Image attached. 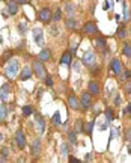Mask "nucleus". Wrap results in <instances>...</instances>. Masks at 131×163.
<instances>
[{"mask_svg": "<svg viewBox=\"0 0 131 163\" xmlns=\"http://www.w3.org/2000/svg\"><path fill=\"white\" fill-rule=\"evenodd\" d=\"M18 70H20V62L17 59H12V61L8 62V65L5 68V76L8 79H14L18 74Z\"/></svg>", "mask_w": 131, "mask_h": 163, "instance_id": "nucleus-1", "label": "nucleus"}, {"mask_svg": "<svg viewBox=\"0 0 131 163\" xmlns=\"http://www.w3.org/2000/svg\"><path fill=\"white\" fill-rule=\"evenodd\" d=\"M82 62H83L85 67H87V68L92 70L93 67H96V53L92 51V50H86V53L83 54Z\"/></svg>", "mask_w": 131, "mask_h": 163, "instance_id": "nucleus-2", "label": "nucleus"}, {"mask_svg": "<svg viewBox=\"0 0 131 163\" xmlns=\"http://www.w3.org/2000/svg\"><path fill=\"white\" fill-rule=\"evenodd\" d=\"M93 42V45H95V48L101 53V54H107L109 53V45H107V40L106 38H102V36H98V38H93L92 40Z\"/></svg>", "mask_w": 131, "mask_h": 163, "instance_id": "nucleus-3", "label": "nucleus"}, {"mask_svg": "<svg viewBox=\"0 0 131 163\" xmlns=\"http://www.w3.org/2000/svg\"><path fill=\"white\" fill-rule=\"evenodd\" d=\"M32 70H33L35 76L39 77V79H45V77L48 76V74H47V70H45V67H44V64L41 61H35V62L32 64Z\"/></svg>", "mask_w": 131, "mask_h": 163, "instance_id": "nucleus-4", "label": "nucleus"}, {"mask_svg": "<svg viewBox=\"0 0 131 163\" xmlns=\"http://www.w3.org/2000/svg\"><path fill=\"white\" fill-rule=\"evenodd\" d=\"M38 20L44 23V24H47V23H50L51 20H53V12L48 9V8H42L41 11H39V14H38Z\"/></svg>", "mask_w": 131, "mask_h": 163, "instance_id": "nucleus-5", "label": "nucleus"}, {"mask_svg": "<svg viewBox=\"0 0 131 163\" xmlns=\"http://www.w3.org/2000/svg\"><path fill=\"white\" fill-rule=\"evenodd\" d=\"M80 106H82L83 110H87L92 106V94L89 91L82 94V97H80Z\"/></svg>", "mask_w": 131, "mask_h": 163, "instance_id": "nucleus-6", "label": "nucleus"}, {"mask_svg": "<svg viewBox=\"0 0 131 163\" xmlns=\"http://www.w3.org/2000/svg\"><path fill=\"white\" fill-rule=\"evenodd\" d=\"M83 33L85 35H95V33H98V26H96V23H93V21H87L83 24Z\"/></svg>", "mask_w": 131, "mask_h": 163, "instance_id": "nucleus-7", "label": "nucleus"}, {"mask_svg": "<svg viewBox=\"0 0 131 163\" xmlns=\"http://www.w3.org/2000/svg\"><path fill=\"white\" fill-rule=\"evenodd\" d=\"M35 125H36L38 133H39V134H42L44 130H45V121H44V118L38 113V112H35Z\"/></svg>", "mask_w": 131, "mask_h": 163, "instance_id": "nucleus-8", "label": "nucleus"}, {"mask_svg": "<svg viewBox=\"0 0 131 163\" xmlns=\"http://www.w3.org/2000/svg\"><path fill=\"white\" fill-rule=\"evenodd\" d=\"M87 91L92 94V97H93V95H99V94H101V86H99L98 82L90 80L89 85H87Z\"/></svg>", "mask_w": 131, "mask_h": 163, "instance_id": "nucleus-9", "label": "nucleus"}, {"mask_svg": "<svg viewBox=\"0 0 131 163\" xmlns=\"http://www.w3.org/2000/svg\"><path fill=\"white\" fill-rule=\"evenodd\" d=\"M60 64H62V65H66V67H71V65H72V53H71V50H66V51L62 54Z\"/></svg>", "mask_w": 131, "mask_h": 163, "instance_id": "nucleus-10", "label": "nucleus"}, {"mask_svg": "<svg viewBox=\"0 0 131 163\" xmlns=\"http://www.w3.org/2000/svg\"><path fill=\"white\" fill-rule=\"evenodd\" d=\"M110 67H112V70H113V73H115L116 76H121L122 71H124V68H122V62H121L119 59H113L112 64H110Z\"/></svg>", "mask_w": 131, "mask_h": 163, "instance_id": "nucleus-11", "label": "nucleus"}, {"mask_svg": "<svg viewBox=\"0 0 131 163\" xmlns=\"http://www.w3.org/2000/svg\"><path fill=\"white\" fill-rule=\"evenodd\" d=\"M68 106L72 109V110H79L82 106H80V100L74 95V94H71L69 97H68Z\"/></svg>", "mask_w": 131, "mask_h": 163, "instance_id": "nucleus-12", "label": "nucleus"}, {"mask_svg": "<svg viewBox=\"0 0 131 163\" xmlns=\"http://www.w3.org/2000/svg\"><path fill=\"white\" fill-rule=\"evenodd\" d=\"M15 139H17V145H18V148H20V150H24V147H26V136H24L23 130H18V131H17Z\"/></svg>", "mask_w": 131, "mask_h": 163, "instance_id": "nucleus-13", "label": "nucleus"}, {"mask_svg": "<svg viewBox=\"0 0 131 163\" xmlns=\"http://www.w3.org/2000/svg\"><path fill=\"white\" fill-rule=\"evenodd\" d=\"M9 92H11L9 85H8V83L2 85V88H0V100H2L3 103H6V101H8V98H9Z\"/></svg>", "mask_w": 131, "mask_h": 163, "instance_id": "nucleus-14", "label": "nucleus"}, {"mask_svg": "<svg viewBox=\"0 0 131 163\" xmlns=\"http://www.w3.org/2000/svg\"><path fill=\"white\" fill-rule=\"evenodd\" d=\"M6 6H8V11L11 15H15L18 12V2L17 0H8Z\"/></svg>", "mask_w": 131, "mask_h": 163, "instance_id": "nucleus-15", "label": "nucleus"}, {"mask_svg": "<svg viewBox=\"0 0 131 163\" xmlns=\"http://www.w3.org/2000/svg\"><path fill=\"white\" fill-rule=\"evenodd\" d=\"M32 71H33V70H30L29 67H24V68H23V71H21V73H20V76H18V80H21V82L29 80V79L32 77Z\"/></svg>", "mask_w": 131, "mask_h": 163, "instance_id": "nucleus-16", "label": "nucleus"}, {"mask_svg": "<svg viewBox=\"0 0 131 163\" xmlns=\"http://www.w3.org/2000/svg\"><path fill=\"white\" fill-rule=\"evenodd\" d=\"M33 40L35 42L38 44V45H42L44 44V35H42V30L41 29H33Z\"/></svg>", "mask_w": 131, "mask_h": 163, "instance_id": "nucleus-17", "label": "nucleus"}, {"mask_svg": "<svg viewBox=\"0 0 131 163\" xmlns=\"http://www.w3.org/2000/svg\"><path fill=\"white\" fill-rule=\"evenodd\" d=\"M50 57H51V50H50V48H44L42 51L38 54V61H41V62L50 61Z\"/></svg>", "mask_w": 131, "mask_h": 163, "instance_id": "nucleus-18", "label": "nucleus"}, {"mask_svg": "<svg viewBox=\"0 0 131 163\" xmlns=\"http://www.w3.org/2000/svg\"><path fill=\"white\" fill-rule=\"evenodd\" d=\"M32 154H33L35 157H38V156L41 154V140H39V139H35V140H33V144H32Z\"/></svg>", "mask_w": 131, "mask_h": 163, "instance_id": "nucleus-19", "label": "nucleus"}, {"mask_svg": "<svg viewBox=\"0 0 131 163\" xmlns=\"http://www.w3.org/2000/svg\"><path fill=\"white\" fill-rule=\"evenodd\" d=\"M65 26H66V27H68L69 30H76L79 24H77V21H76V20L72 18V17H68V18L65 20Z\"/></svg>", "mask_w": 131, "mask_h": 163, "instance_id": "nucleus-20", "label": "nucleus"}, {"mask_svg": "<svg viewBox=\"0 0 131 163\" xmlns=\"http://www.w3.org/2000/svg\"><path fill=\"white\" fill-rule=\"evenodd\" d=\"M65 11H66V15L68 17H74V12H76V8L71 2H66L65 3Z\"/></svg>", "mask_w": 131, "mask_h": 163, "instance_id": "nucleus-21", "label": "nucleus"}, {"mask_svg": "<svg viewBox=\"0 0 131 163\" xmlns=\"http://www.w3.org/2000/svg\"><path fill=\"white\" fill-rule=\"evenodd\" d=\"M8 116V107L5 103H0V120H5Z\"/></svg>", "mask_w": 131, "mask_h": 163, "instance_id": "nucleus-22", "label": "nucleus"}, {"mask_svg": "<svg viewBox=\"0 0 131 163\" xmlns=\"http://www.w3.org/2000/svg\"><path fill=\"white\" fill-rule=\"evenodd\" d=\"M116 36H118L119 40H125V38H127V30H125V27H119V29L116 30Z\"/></svg>", "mask_w": 131, "mask_h": 163, "instance_id": "nucleus-23", "label": "nucleus"}, {"mask_svg": "<svg viewBox=\"0 0 131 163\" xmlns=\"http://www.w3.org/2000/svg\"><path fill=\"white\" fill-rule=\"evenodd\" d=\"M122 53H124V56L125 57H131V44H125L124 45V48H122Z\"/></svg>", "mask_w": 131, "mask_h": 163, "instance_id": "nucleus-24", "label": "nucleus"}, {"mask_svg": "<svg viewBox=\"0 0 131 163\" xmlns=\"http://www.w3.org/2000/svg\"><path fill=\"white\" fill-rule=\"evenodd\" d=\"M33 112H35V110H33L32 106H24V107H23V115H24V116H30Z\"/></svg>", "mask_w": 131, "mask_h": 163, "instance_id": "nucleus-25", "label": "nucleus"}, {"mask_svg": "<svg viewBox=\"0 0 131 163\" xmlns=\"http://www.w3.org/2000/svg\"><path fill=\"white\" fill-rule=\"evenodd\" d=\"M60 20H62V11L56 9V12L53 14V21H60Z\"/></svg>", "mask_w": 131, "mask_h": 163, "instance_id": "nucleus-26", "label": "nucleus"}, {"mask_svg": "<svg viewBox=\"0 0 131 163\" xmlns=\"http://www.w3.org/2000/svg\"><path fill=\"white\" fill-rule=\"evenodd\" d=\"M11 57H12V51H6V53L3 54L2 61H0V62H2V65H3V64H5L6 61H11Z\"/></svg>", "mask_w": 131, "mask_h": 163, "instance_id": "nucleus-27", "label": "nucleus"}, {"mask_svg": "<svg viewBox=\"0 0 131 163\" xmlns=\"http://www.w3.org/2000/svg\"><path fill=\"white\" fill-rule=\"evenodd\" d=\"M124 14H125V17H124V20L125 21H128L130 20V11H128V5L124 2Z\"/></svg>", "mask_w": 131, "mask_h": 163, "instance_id": "nucleus-28", "label": "nucleus"}, {"mask_svg": "<svg viewBox=\"0 0 131 163\" xmlns=\"http://www.w3.org/2000/svg\"><path fill=\"white\" fill-rule=\"evenodd\" d=\"M53 124L57 127V125H60V116H59V112H56L54 115H53Z\"/></svg>", "mask_w": 131, "mask_h": 163, "instance_id": "nucleus-29", "label": "nucleus"}, {"mask_svg": "<svg viewBox=\"0 0 131 163\" xmlns=\"http://www.w3.org/2000/svg\"><path fill=\"white\" fill-rule=\"evenodd\" d=\"M106 116H107V121H113V118H115V115H113V110L112 109H107L106 110Z\"/></svg>", "mask_w": 131, "mask_h": 163, "instance_id": "nucleus-30", "label": "nucleus"}, {"mask_svg": "<svg viewBox=\"0 0 131 163\" xmlns=\"http://www.w3.org/2000/svg\"><path fill=\"white\" fill-rule=\"evenodd\" d=\"M130 79H131V71L130 70L122 71V80H130Z\"/></svg>", "mask_w": 131, "mask_h": 163, "instance_id": "nucleus-31", "label": "nucleus"}, {"mask_svg": "<svg viewBox=\"0 0 131 163\" xmlns=\"http://www.w3.org/2000/svg\"><path fill=\"white\" fill-rule=\"evenodd\" d=\"M92 128H93V122H87V124H86V127H85L83 130L86 131L87 134H92Z\"/></svg>", "mask_w": 131, "mask_h": 163, "instance_id": "nucleus-32", "label": "nucleus"}, {"mask_svg": "<svg viewBox=\"0 0 131 163\" xmlns=\"http://www.w3.org/2000/svg\"><path fill=\"white\" fill-rule=\"evenodd\" d=\"M76 131H77V133L83 131V125H82V121H80V120H79V121L76 122Z\"/></svg>", "mask_w": 131, "mask_h": 163, "instance_id": "nucleus-33", "label": "nucleus"}, {"mask_svg": "<svg viewBox=\"0 0 131 163\" xmlns=\"http://www.w3.org/2000/svg\"><path fill=\"white\" fill-rule=\"evenodd\" d=\"M18 30H20L21 33H24V32L27 30V26H26V23H20V24H18Z\"/></svg>", "mask_w": 131, "mask_h": 163, "instance_id": "nucleus-34", "label": "nucleus"}, {"mask_svg": "<svg viewBox=\"0 0 131 163\" xmlns=\"http://www.w3.org/2000/svg\"><path fill=\"white\" fill-rule=\"evenodd\" d=\"M68 139H69V140H71L72 144H76V142H77V137H76V133H74V131H71V133L68 134Z\"/></svg>", "mask_w": 131, "mask_h": 163, "instance_id": "nucleus-35", "label": "nucleus"}, {"mask_svg": "<svg viewBox=\"0 0 131 163\" xmlns=\"http://www.w3.org/2000/svg\"><path fill=\"white\" fill-rule=\"evenodd\" d=\"M44 80H45V85H48V86H53V79H51L50 76H47Z\"/></svg>", "mask_w": 131, "mask_h": 163, "instance_id": "nucleus-36", "label": "nucleus"}, {"mask_svg": "<svg viewBox=\"0 0 131 163\" xmlns=\"http://www.w3.org/2000/svg\"><path fill=\"white\" fill-rule=\"evenodd\" d=\"M2 156H6V157L9 156V150H8V147H3V148H2Z\"/></svg>", "mask_w": 131, "mask_h": 163, "instance_id": "nucleus-37", "label": "nucleus"}, {"mask_svg": "<svg viewBox=\"0 0 131 163\" xmlns=\"http://www.w3.org/2000/svg\"><path fill=\"white\" fill-rule=\"evenodd\" d=\"M121 101H122V100H121V97H119V94H118V95L115 97V106H119Z\"/></svg>", "mask_w": 131, "mask_h": 163, "instance_id": "nucleus-38", "label": "nucleus"}, {"mask_svg": "<svg viewBox=\"0 0 131 163\" xmlns=\"http://www.w3.org/2000/svg\"><path fill=\"white\" fill-rule=\"evenodd\" d=\"M69 163H82V160L77 157H69Z\"/></svg>", "mask_w": 131, "mask_h": 163, "instance_id": "nucleus-39", "label": "nucleus"}, {"mask_svg": "<svg viewBox=\"0 0 131 163\" xmlns=\"http://www.w3.org/2000/svg\"><path fill=\"white\" fill-rule=\"evenodd\" d=\"M106 9H110L112 8V0H106V5H104Z\"/></svg>", "mask_w": 131, "mask_h": 163, "instance_id": "nucleus-40", "label": "nucleus"}, {"mask_svg": "<svg viewBox=\"0 0 131 163\" xmlns=\"http://www.w3.org/2000/svg\"><path fill=\"white\" fill-rule=\"evenodd\" d=\"M66 153H68V147L65 144V145H62V154H66Z\"/></svg>", "mask_w": 131, "mask_h": 163, "instance_id": "nucleus-41", "label": "nucleus"}, {"mask_svg": "<svg viewBox=\"0 0 131 163\" xmlns=\"http://www.w3.org/2000/svg\"><path fill=\"white\" fill-rule=\"evenodd\" d=\"M125 92H127V94H130L131 92V83H127V86H125Z\"/></svg>", "mask_w": 131, "mask_h": 163, "instance_id": "nucleus-42", "label": "nucleus"}, {"mask_svg": "<svg viewBox=\"0 0 131 163\" xmlns=\"http://www.w3.org/2000/svg\"><path fill=\"white\" fill-rule=\"evenodd\" d=\"M127 139H128V140L131 142V127L128 128V130H127Z\"/></svg>", "mask_w": 131, "mask_h": 163, "instance_id": "nucleus-43", "label": "nucleus"}, {"mask_svg": "<svg viewBox=\"0 0 131 163\" xmlns=\"http://www.w3.org/2000/svg\"><path fill=\"white\" fill-rule=\"evenodd\" d=\"M5 162H8V157H6V156H2V157H0V163H5Z\"/></svg>", "mask_w": 131, "mask_h": 163, "instance_id": "nucleus-44", "label": "nucleus"}, {"mask_svg": "<svg viewBox=\"0 0 131 163\" xmlns=\"http://www.w3.org/2000/svg\"><path fill=\"white\" fill-rule=\"evenodd\" d=\"M17 2H18V5L20 3H27V0H17Z\"/></svg>", "mask_w": 131, "mask_h": 163, "instance_id": "nucleus-45", "label": "nucleus"}, {"mask_svg": "<svg viewBox=\"0 0 131 163\" xmlns=\"http://www.w3.org/2000/svg\"><path fill=\"white\" fill-rule=\"evenodd\" d=\"M127 112H128V113H130V115H131V104H130V106H128V109H127Z\"/></svg>", "mask_w": 131, "mask_h": 163, "instance_id": "nucleus-46", "label": "nucleus"}, {"mask_svg": "<svg viewBox=\"0 0 131 163\" xmlns=\"http://www.w3.org/2000/svg\"><path fill=\"white\" fill-rule=\"evenodd\" d=\"M2 140H3V137H2V134H0V142H2Z\"/></svg>", "mask_w": 131, "mask_h": 163, "instance_id": "nucleus-47", "label": "nucleus"}]
</instances>
